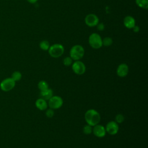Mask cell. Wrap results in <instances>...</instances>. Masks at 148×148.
<instances>
[{
  "mask_svg": "<svg viewBox=\"0 0 148 148\" xmlns=\"http://www.w3.org/2000/svg\"><path fill=\"white\" fill-rule=\"evenodd\" d=\"M63 103V99L61 97L58 95H53L48 100L47 104L50 108L53 109H58L62 106Z\"/></svg>",
  "mask_w": 148,
  "mask_h": 148,
  "instance_id": "obj_5",
  "label": "cell"
},
{
  "mask_svg": "<svg viewBox=\"0 0 148 148\" xmlns=\"http://www.w3.org/2000/svg\"><path fill=\"white\" fill-rule=\"evenodd\" d=\"M132 29H133V31H134L135 32H138L139 31V27L138 26H137V25H135L133 27Z\"/></svg>",
  "mask_w": 148,
  "mask_h": 148,
  "instance_id": "obj_25",
  "label": "cell"
},
{
  "mask_svg": "<svg viewBox=\"0 0 148 148\" xmlns=\"http://www.w3.org/2000/svg\"><path fill=\"white\" fill-rule=\"evenodd\" d=\"M72 69L73 72L78 75H83L85 73L86 68L85 64L81 61H75L72 64Z\"/></svg>",
  "mask_w": 148,
  "mask_h": 148,
  "instance_id": "obj_6",
  "label": "cell"
},
{
  "mask_svg": "<svg viewBox=\"0 0 148 148\" xmlns=\"http://www.w3.org/2000/svg\"><path fill=\"white\" fill-rule=\"evenodd\" d=\"M38 87L40 91H43L49 88V84L46 81L40 80L38 84Z\"/></svg>",
  "mask_w": 148,
  "mask_h": 148,
  "instance_id": "obj_17",
  "label": "cell"
},
{
  "mask_svg": "<svg viewBox=\"0 0 148 148\" xmlns=\"http://www.w3.org/2000/svg\"><path fill=\"white\" fill-rule=\"evenodd\" d=\"M84 55V49L80 45H75L73 46L69 51V56L74 61L80 60L83 57Z\"/></svg>",
  "mask_w": 148,
  "mask_h": 148,
  "instance_id": "obj_2",
  "label": "cell"
},
{
  "mask_svg": "<svg viewBox=\"0 0 148 148\" xmlns=\"http://www.w3.org/2000/svg\"><path fill=\"white\" fill-rule=\"evenodd\" d=\"M128 72H129V67L125 63L120 64L117 66L116 69L117 75L120 77H124L127 76V75L128 74Z\"/></svg>",
  "mask_w": 148,
  "mask_h": 148,
  "instance_id": "obj_11",
  "label": "cell"
},
{
  "mask_svg": "<svg viewBox=\"0 0 148 148\" xmlns=\"http://www.w3.org/2000/svg\"><path fill=\"white\" fill-rule=\"evenodd\" d=\"M124 25L128 29H132L135 25V20L131 16H127L123 20Z\"/></svg>",
  "mask_w": 148,
  "mask_h": 148,
  "instance_id": "obj_12",
  "label": "cell"
},
{
  "mask_svg": "<svg viewBox=\"0 0 148 148\" xmlns=\"http://www.w3.org/2000/svg\"><path fill=\"white\" fill-rule=\"evenodd\" d=\"M35 106L36 107V108L40 110H46V109L47 108V106H48L47 101L42 98L38 99L35 101Z\"/></svg>",
  "mask_w": 148,
  "mask_h": 148,
  "instance_id": "obj_13",
  "label": "cell"
},
{
  "mask_svg": "<svg viewBox=\"0 0 148 148\" xmlns=\"http://www.w3.org/2000/svg\"><path fill=\"white\" fill-rule=\"evenodd\" d=\"M50 45L49 42L46 40H42L39 43V47L43 51H47L49 50Z\"/></svg>",
  "mask_w": 148,
  "mask_h": 148,
  "instance_id": "obj_16",
  "label": "cell"
},
{
  "mask_svg": "<svg viewBox=\"0 0 148 148\" xmlns=\"http://www.w3.org/2000/svg\"><path fill=\"white\" fill-rule=\"evenodd\" d=\"M83 132L86 135L91 134L92 132V127H91V125H90L88 124L84 125L83 128Z\"/></svg>",
  "mask_w": 148,
  "mask_h": 148,
  "instance_id": "obj_20",
  "label": "cell"
},
{
  "mask_svg": "<svg viewBox=\"0 0 148 148\" xmlns=\"http://www.w3.org/2000/svg\"><path fill=\"white\" fill-rule=\"evenodd\" d=\"M16 82L12 77H8L3 80L0 83L1 89L5 92L12 90L15 86Z\"/></svg>",
  "mask_w": 148,
  "mask_h": 148,
  "instance_id": "obj_7",
  "label": "cell"
},
{
  "mask_svg": "<svg viewBox=\"0 0 148 148\" xmlns=\"http://www.w3.org/2000/svg\"><path fill=\"white\" fill-rule=\"evenodd\" d=\"M84 119L87 124L94 127L100 122L101 116L96 110L90 109L86 112L84 114Z\"/></svg>",
  "mask_w": 148,
  "mask_h": 148,
  "instance_id": "obj_1",
  "label": "cell"
},
{
  "mask_svg": "<svg viewBox=\"0 0 148 148\" xmlns=\"http://www.w3.org/2000/svg\"><path fill=\"white\" fill-rule=\"evenodd\" d=\"M113 43V40L110 37H105L102 39V46L109 47Z\"/></svg>",
  "mask_w": 148,
  "mask_h": 148,
  "instance_id": "obj_18",
  "label": "cell"
},
{
  "mask_svg": "<svg viewBox=\"0 0 148 148\" xmlns=\"http://www.w3.org/2000/svg\"><path fill=\"white\" fill-rule=\"evenodd\" d=\"M45 114H46V116L48 118H52V117L54 116V109H51V108L47 109L46 110V111Z\"/></svg>",
  "mask_w": 148,
  "mask_h": 148,
  "instance_id": "obj_23",
  "label": "cell"
},
{
  "mask_svg": "<svg viewBox=\"0 0 148 148\" xmlns=\"http://www.w3.org/2000/svg\"><path fill=\"white\" fill-rule=\"evenodd\" d=\"M125 120V117L124 116L123 114L119 113L117 114L116 117H115V121L117 123V124H121Z\"/></svg>",
  "mask_w": 148,
  "mask_h": 148,
  "instance_id": "obj_22",
  "label": "cell"
},
{
  "mask_svg": "<svg viewBox=\"0 0 148 148\" xmlns=\"http://www.w3.org/2000/svg\"><path fill=\"white\" fill-rule=\"evenodd\" d=\"M84 21L87 26L92 27L96 26L99 23V18L95 14L90 13L86 16Z\"/></svg>",
  "mask_w": 148,
  "mask_h": 148,
  "instance_id": "obj_9",
  "label": "cell"
},
{
  "mask_svg": "<svg viewBox=\"0 0 148 148\" xmlns=\"http://www.w3.org/2000/svg\"><path fill=\"white\" fill-rule=\"evenodd\" d=\"M136 4L140 8L147 9L148 8V0H135Z\"/></svg>",
  "mask_w": 148,
  "mask_h": 148,
  "instance_id": "obj_15",
  "label": "cell"
},
{
  "mask_svg": "<svg viewBox=\"0 0 148 148\" xmlns=\"http://www.w3.org/2000/svg\"><path fill=\"white\" fill-rule=\"evenodd\" d=\"M97 29L99 30V31H103L104 29H105V25L103 23H98L97 25Z\"/></svg>",
  "mask_w": 148,
  "mask_h": 148,
  "instance_id": "obj_24",
  "label": "cell"
},
{
  "mask_svg": "<svg viewBox=\"0 0 148 148\" xmlns=\"http://www.w3.org/2000/svg\"><path fill=\"white\" fill-rule=\"evenodd\" d=\"M13 80H14L15 82H17L19 81L21 77H22V74L21 73V72H20L19 71H14L12 75V77H11Z\"/></svg>",
  "mask_w": 148,
  "mask_h": 148,
  "instance_id": "obj_19",
  "label": "cell"
},
{
  "mask_svg": "<svg viewBox=\"0 0 148 148\" xmlns=\"http://www.w3.org/2000/svg\"><path fill=\"white\" fill-rule=\"evenodd\" d=\"M92 132L97 138H103L106 134L105 127L98 124L93 127Z\"/></svg>",
  "mask_w": 148,
  "mask_h": 148,
  "instance_id": "obj_10",
  "label": "cell"
},
{
  "mask_svg": "<svg viewBox=\"0 0 148 148\" xmlns=\"http://www.w3.org/2000/svg\"><path fill=\"white\" fill-rule=\"evenodd\" d=\"M53 95V91L50 88H47L43 91H40V98H43L46 101H48Z\"/></svg>",
  "mask_w": 148,
  "mask_h": 148,
  "instance_id": "obj_14",
  "label": "cell"
},
{
  "mask_svg": "<svg viewBox=\"0 0 148 148\" xmlns=\"http://www.w3.org/2000/svg\"><path fill=\"white\" fill-rule=\"evenodd\" d=\"M63 64L66 66H69L70 65H71L73 63V60L72 59V58L69 56V57H66L65 58H64L63 60Z\"/></svg>",
  "mask_w": 148,
  "mask_h": 148,
  "instance_id": "obj_21",
  "label": "cell"
},
{
  "mask_svg": "<svg viewBox=\"0 0 148 148\" xmlns=\"http://www.w3.org/2000/svg\"><path fill=\"white\" fill-rule=\"evenodd\" d=\"M88 43L92 48L98 49L102 46V39L98 34L92 33L88 38Z\"/></svg>",
  "mask_w": 148,
  "mask_h": 148,
  "instance_id": "obj_4",
  "label": "cell"
},
{
  "mask_svg": "<svg viewBox=\"0 0 148 148\" xmlns=\"http://www.w3.org/2000/svg\"><path fill=\"white\" fill-rule=\"evenodd\" d=\"M48 52L51 57L58 58L64 54V47L61 44L56 43L50 46Z\"/></svg>",
  "mask_w": 148,
  "mask_h": 148,
  "instance_id": "obj_3",
  "label": "cell"
},
{
  "mask_svg": "<svg viewBox=\"0 0 148 148\" xmlns=\"http://www.w3.org/2000/svg\"><path fill=\"white\" fill-rule=\"evenodd\" d=\"M106 132L111 135H114L117 134L119 130V124L115 121H109L105 127Z\"/></svg>",
  "mask_w": 148,
  "mask_h": 148,
  "instance_id": "obj_8",
  "label": "cell"
},
{
  "mask_svg": "<svg viewBox=\"0 0 148 148\" xmlns=\"http://www.w3.org/2000/svg\"><path fill=\"white\" fill-rule=\"evenodd\" d=\"M38 1V0H27V1L30 3H35Z\"/></svg>",
  "mask_w": 148,
  "mask_h": 148,
  "instance_id": "obj_26",
  "label": "cell"
}]
</instances>
